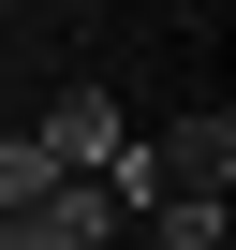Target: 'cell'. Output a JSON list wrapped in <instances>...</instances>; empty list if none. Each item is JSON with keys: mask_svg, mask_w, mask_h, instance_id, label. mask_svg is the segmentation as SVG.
<instances>
[{"mask_svg": "<svg viewBox=\"0 0 236 250\" xmlns=\"http://www.w3.org/2000/svg\"><path fill=\"white\" fill-rule=\"evenodd\" d=\"M30 147H45L59 177H103V162H118V147H133V133H118V103H103V88H59V103L30 118Z\"/></svg>", "mask_w": 236, "mask_h": 250, "instance_id": "3957f363", "label": "cell"}, {"mask_svg": "<svg viewBox=\"0 0 236 250\" xmlns=\"http://www.w3.org/2000/svg\"><path fill=\"white\" fill-rule=\"evenodd\" d=\"M30 191H59V162H45V147H30V133H0V221H15V206H30Z\"/></svg>", "mask_w": 236, "mask_h": 250, "instance_id": "277c9868", "label": "cell"}, {"mask_svg": "<svg viewBox=\"0 0 236 250\" xmlns=\"http://www.w3.org/2000/svg\"><path fill=\"white\" fill-rule=\"evenodd\" d=\"M103 191L133 206V221H148V206H221V191H236V118H177V133L118 147V162H103Z\"/></svg>", "mask_w": 236, "mask_h": 250, "instance_id": "6da1fadb", "label": "cell"}, {"mask_svg": "<svg viewBox=\"0 0 236 250\" xmlns=\"http://www.w3.org/2000/svg\"><path fill=\"white\" fill-rule=\"evenodd\" d=\"M133 235V206H118L103 177H59V191H30L15 221H0V250H118Z\"/></svg>", "mask_w": 236, "mask_h": 250, "instance_id": "7a4b0ae2", "label": "cell"}]
</instances>
